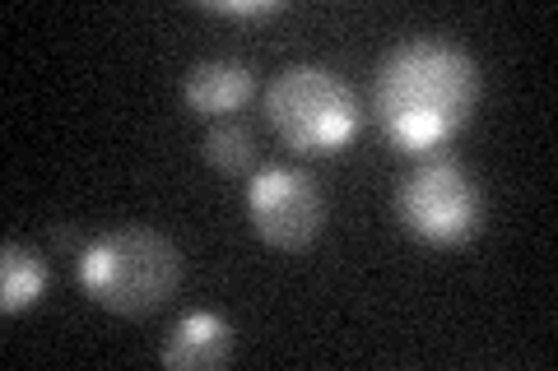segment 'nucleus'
Wrapping results in <instances>:
<instances>
[{"mask_svg": "<svg viewBox=\"0 0 558 371\" xmlns=\"http://www.w3.org/2000/svg\"><path fill=\"white\" fill-rule=\"evenodd\" d=\"M480 102V65L465 47L410 38L381 57L373 75V112L381 139L410 158H433L457 139Z\"/></svg>", "mask_w": 558, "mask_h": 371, "instance_id": "f257e3e1", "label": "nucleus"}, {"mask_svg": "<svg viewBox=\"0 0 558 371\" xmlns=\"http://www.w3.org/2000/svg\"><path fill=\"white\" fill-rule=\"evenodd\" d=\"M80 284L102 311L149 316L182 284V256L163 233L121 223L80 251Z\"/></svg>", "mask_w": 558, "mask_h": 371, "instance_id": "f03ea898", "label": "nucleus"}, {"mask_svg": "<svg viewBox=\"0 0 558 371\" xmlns=\"http://www.w3.org/2000/svg\"><path fill=\"white\" fill-rule=\"evenodd\" d=\"M266 121L293 153L336 158L359 135L363 112L359 98L336 70L326 65H289L266 88Z\"/></svg>", "mask_w": 558, "mask_h": 371, "instance_id": "7ed1b4c3", "label": "nucleus"}, {"mask_svg": "<svg viewBox=\"0 0 558 371\" xmlns=\"http://www.w3.org/2000/svg\"><path fill=\"white\" fill-rule=\"evenodd\" d=\"M396 219L414 242L451 251L484 227V196L457 158H424L396 190Z\"/></svg>", "mask_w": 558, "mask_h": 371, "instance_id": "20e7f679", "label": "nucleus"}, {"mask_svg": "<svg viewBox=\"0 0 558 371\" xmlns=\"http://www.w3.org/2000/svg\"><path fill=\"white\" fill-rule=\"evenodd\" d=\"M247 223L275 251H307L326 227V196L303 168H260L247 182Z\"/></svg>", "mask_w": 558, "mask_h": 371, "instance_id": "39448f33", "label": "nucleus"}, {"mask_svg": "<svg viewBox=\"0 0 558 371\" xmlns=\"http://www.w3.org/2000/svg\"><path fill=\"white\" fill-rule=\"evenodd\" d=\"M252 94H256L252 65L229 61V57H219V61H196V65L186 70V79H182L186 108L196 112V116H209V121H229L233 112L247 108Z\"/></svg>", "mask_w": 558, "mask_h": 371, "instance_id": "423d86ee", "label": "nucleus"}, {"mask_svg": "<svg viewBox=\"0 0 558 371\" xmlns=\"http://www.w3.org/2000/svg\"><path fill=\"white\" fill-rule=\"evenodd\" d=\"M159 358L172 371H215L233 358V325L215 311H186L168 330Z\"/></svg>", "mask_w": 558, "mask_h": 371, "instance_id": "0eeeda50", "label": "nucleus"}, {"mask_svg": "<svg viewBox=\"0 0 558 371\" xmlns=\"http://www.w3.org/2000/svg\"><path fill=\"white\" fill-rule=\"evenodd\" d=\"M47 279H51V270H47L43 251L5 242V251H0V311L20 316L28 307H38V297L47 293Z\"/></svg>", "mask_w": 558, "mask_h": 371, "instance_id": "6e6552de", "label": "nucleus"}, {"mask_svg": "<svg viewBox=\"0 0 558 371\" xmlns=\"http://www.w3.org/2000/svg\"><path fill=\"white\" fill-rule=\"evenodd\" d=\"M205 163L223 172V176H242V172H252L256 168V135L247 121H215L205 135Z\"/></svg>", "mask_w": 558, "mask_h": 371, "instance_id": "1a4fd4ad", "label": "nucleus"}, {"mask_svg": "<svg viewBox=\"0 0 558 371\" xmlns=\"http://www.w3.org/2000/svg\"><path fill=\"white\" fill-rule=\"evenodd\" d=\"M209 14H229V20H270V14L284 10V0H209Z\"/></svg>", "mask_w": 558, "mask_h": 371, "instance_id": "9d476101", "label": "nucleus"}]
</instances>
